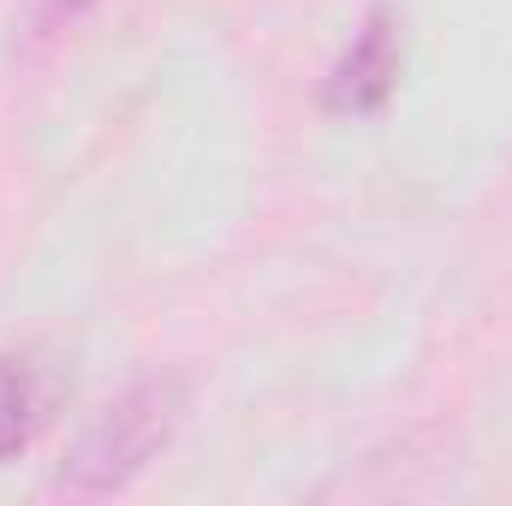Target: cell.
I'll return each mask as SVG.
<instances>
[{
  "mask_svg": "<svg viewBox=\"0 0 512 506\" xmlns=\"http://www.w3.org/2000/svg\"><path fill=\"white\" fill-rule=\"evenodd\" d=\"M399 84V30L387 12H370L364 30L346 42L340 66L328 72V108L334 114H376Z\"/></svg>",
  "mask_w": 512,
  "mask_h": 506,
  "instance_id": "7a4b0ae2",
  "label": "cell"
},
{
  "mask_svg": "<svg viewBox=\"0 0 512 506\" xmlns=\"http://www.w3.org/2000/svg\"><path fill=\"white\" fill-rule=\"evenodd\" d=\"M42 429V381L24 358L0 352V465L18 459Z\"/></svg>",
  "mask_w": 512,
  "mask_h": 506,
  "instance_id": "3957f363",
  "label": "cell"
},
{
  "mask_svg": "<svg viewBox=\"0 0 512 506\" xmlns=\"http://www.w3.org/2000/svg\"><path fill=\"white\" fill-rule=\"evenodd\" d=\"M185 423V381L179 376H143L131 381L126 393H114L90 423L84 435L72 441V453L60 459V495H78V501H96V495H114L126 489L131 477H143L167 441L179 435Z\"/></svg>",
  "mask_w": 512,
  "mask_h": 506,
  "instance_id": "6da1fadb",
  "label": "cell"
},
{
  "mask_svg": "<svg viewBox=\"0 0 512 506\" xmlns=\"http://www.w3.org/2000/svg\"><path fill=\"white\" fill-rule=\"evenodd\" d=\"M96 6H102V0H36V6H30V30H42V36H48V30H66V24H78L84 12H96Z\"/></svg>",
  "mask_w": 512,
  "mask_h": 506,
  "instance_id": "277c9868",
  "label": "cell"
}]
</instances>
